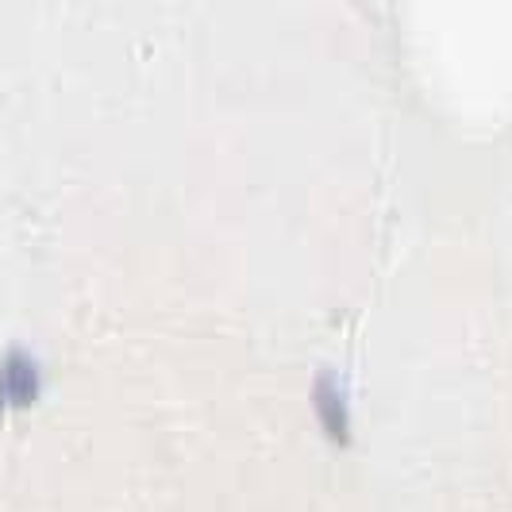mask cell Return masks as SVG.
<instances>
[{
	"label": "cell",
	"instance_id": "6da1fadb",
	"mask_svg": "<svg viewBox=\"0 0 512 512\" xmlns=\"http://www.w3.org/2000/svg\"><path fill=\"white\" fill-rule=\"evenodd\" d=\"M312 405H316V416H320L324 432H328L335 443H347V439H351V409H347L343 385H339V378H335L328 366L316 374V385H312Z\"/></svg>",
	"mask_w": 512,
	"mask_h": 512
}]
</instances>
